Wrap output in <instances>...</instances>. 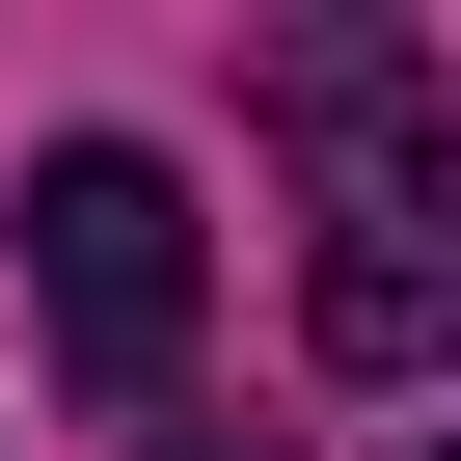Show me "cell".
<instances>
[{"mask_svg":"<svg viewBox=\"0 0 461 461\" xmlns=\"http://www.w3.org/2000/svg\"><path fill=\"white\" fill-rule=\"evenodd\" d=\"M272 109L326 136V380H434L461 353V82L407 28H299Z\"/></svg>","mask_w":461,"mask_h":461,"instance_id":"obj_1","label":"cell"},{"mask_svg":"<svg viewBox=\"0 0 461 461\" xmlns=\"http://www.w3.org/2000/svg\"><path fill=\"white\" fill-rule=\"evenodd\" d=\"M28 326H55L109 407L190 353V163H136V136H55V163H28Z\"/></svg>","mask_w":461,"mask_h":461,"instance_id":"obj_2","label":"cell"},{"mask_svg":"<svg viewBox=\"0 0 461 461\" xmlns=\"http://www.w3.org/2000/svg\"><path fill=\"white\" fill-rule=\"evenodd\" d=\"M163 461H272V434H163Z\"/></svg>","mask_w":461,"mask_h":461,"instance_id":"obj_3","label":"cell"}]
</instances>
